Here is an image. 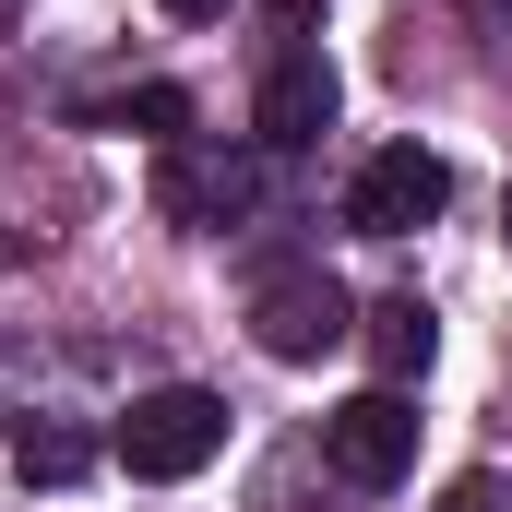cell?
Instances as JSON below:
<instances>
[{"label": "cell", "instance_id": "30bf717a", "mask_svg": "<svg viewBox=\"0 0 512 512\" xmlns=\"http://www.w3.org/2000/svg\"><path fill=\"white\" fill-rule=\"evenodd\" d=\"M167 12H179V24H215V12H227V0H167Z\"/></svg>", "mask_w": 512, "mask_h": 512}, {"label": "cell", "instance_id": "277c9868", "mask_svg": "<svg viewBox=\"0 0 512 512\" xmlns=\"http://www.w3.org/2000/svg\"><path fill=\"white\" fill-rule=\"evenodd\" d=\"M155 203H167V227L215 239V227L262 215V155H239V143H179V155L155 167Z\"/></svg>", "mask_w": 512, "mask_h": 512}, {"label": "cell", "instance_id": "7a4b0ae2", "mask_svg": "<svg viewBox=\"0 0 512 512\" xmlns=\"http://www.w3.org/2000/svg\"><path fill=\"white\" fill-rule=\"evenodd\" d=\"M298 12H310V0H286V12H274V48H262V96H251L262 155H310V143L334 131V60L298 36Z\"/></svg>", "mask_w": 512, "mask_h": 512}, {"label": "cell", "instance_id": "9c48e42d", "mask_svg": "<svg viewBox=\"0 0 512 512\" xmlns=\"http://www.w3.org/2000/svg\"><path fill=\"white\" fill-rule=\"evenodd\" d=\"M441 512H512V477L501 465H465V477L441 489Z\"/></svg>", "mask_w": 512, "mask_h": 512}, {"label": "cell", "instance_id": "6da1fadb", "mask_svg": "<svg viewBox=\"0 0 512 512\" xmlns=\"http://www.w3.org/2000/svg\"><path fill=\"white\" fill-rule=\"evenodd\" d=\"M346 334H358V310H346V286H334L310 251H298V262H262V274H251V346H262V358L310 370V358H334Z\"/></svg>", "mask_w": 512, "mask_h": 512}, {"label": "cell", "instance_id": "8992f818", "mask_svg": "<svg viewBox=\"0 0 512 512\" xmlns=\"http://www.w3.org/2000/svg\"><path fill=\"white\" fill-rule=\"evenodd\" d=\"M322 465H334L346 489H393V477L417 465V405H405L393 382H370L358 405L322 417Z\"/></svg>", "mask_w": 512, "mask_h": 512}, {"label": "cell", "instance_id": "ba28073f", "mask_svg": "<svg viewBox=\"0 0 512 512\" xmlns=\"http://www.w3.org/2000/svg\"><path fill=\"white\" fill-rule=\"evenodd\" d=\"M12 465H24V477H48V489H72V477L96 465V441H84V429H60V417H24V429H12Z\"/></svg>", "mask_w": 512, "mask_h": 512}, {"label": "cell", "instance_id": "3957f363", "mask_svg": "<svg viewBox=\"0 0 512 512\" xmlns=\"http://www.w3.org/2000/svg\"><path fill=\"white\" fill-rule=\"evenodd\" d=\"M215 453H227V393H203V382H155L120 417V465L155 477V489H167V477H203Z\"/></svg>", "mask_w": 512, "mask_h": 512}, {"label": "cell", "instance_id": "5b68a950", "mask_svg": "<svg viewBox=\"0 0 512 512\" xmlns=\"http://www.w3.org/2000/svg\"><path fill=\"white\" fill-rule=\"evenodd\" d=\"M441 203H453V167H441L429 143H382V155L358 167V191H346V227H358V239H417Z\"/></svg>", "mask_w": 512, "mask_h": 512}, {"label": "cell", "instance_id": "52a82bcc", "mask_svg": "<svg viewBox=\"0 0 512 512\" xmlns=\"http://www.w3.org/2000/svg\"><path fill=\"white\" fill-rule=\"evenodd\" d=\"M358 346H370V370H382L393 393L429 370V346H441V322H429V298H370L358 310Z\"/></svg>", "mask_w": 512, "mask_h": 512}]
</instances>
